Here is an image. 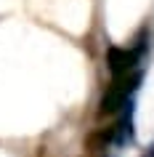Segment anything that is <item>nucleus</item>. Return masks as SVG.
<instances>
[{
    "instance_id": "f257e3e1",
    "label": "nucleus",
    "mask_w": 154,
    "mask_h": 157,
    "mask_svg": "<svg viewBox=\"0 0 154 157\" xmlns=\"http://www.w3.org/2000/svg\"><path fill=\"white\" fill-rule=\"evenodd\" d=\"M138 83H141V72L138 69H133V72L128 75H120V77H112V83L106 85L104 96H101V101H98V115H117L125 104H128V99L133 96V91L138 88Z\"/></svg>"
},
{
    "instance_id": "7ed1b4c3",
    "label": "nucleus",
    "mask_w": 154,
    "mask_h": 157,
    "mask_svg": "<svg viewBox=\"0 0 154 157\" xmlns=\"http://www.w3.org/2000/svg\"><path fill=\"white\" fill-rule=\"evenodd\" d=\"M125 128V123H114V125H106V128H96V131H90L85 136V152L88 155H98V152H104L109 144L120 139V131Z\"/></svg>"
},
{
    "instance_id": "f03ea898",
    "label": "nucleus",
    "mask_w": 154,
    "mask_h": 157,
    "mask_svg": "<svg viewBox=\"0 0 154 157\" xmlns=\"http://www.w3.org/2000/svg\"><path fill=\"white\" fill-rule=\"evenodd\" d=\"M138 59H141V48H120V45H112L106 51V67L112 77H120V75H128L138 67Z\"/></svg>"
}]
</instances>
